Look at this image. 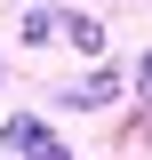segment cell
<instances>
[{
  "instance_id": "3957f363",
  "label": "cell",
  "mask_w": 152,
  "mask_h": 160,
  "mask_svg": "<svg viewBox=\"0 0 152 160\" xmlns=\"http://www.w3.org/2000/svg\"><path fill=\"white\" fill-rule=\"evenodd\" d=\"M64 40H72L80 56H96V48H104V24L96 16H64Z\"/></svg>"
},
{
  "instance_id": "277c9868",
  "label": "cell",
  "mask_w": 152,
  "mask_h": 160,
  "mask_svg": "<svg viewBox=\"0 0 152 160\" xmlns=\"http://www.w3.org/2000/svg\"><path fill=\"white\" fill-rule=\"evenodd\" d=\"M24 40H56V8H48V0H32V8H24V24H16Z\"/></svg>"
},
{
  "instance_id": "5b68a950",
  "label": "cell",
  "mask_w": 152,
  "mask_h": 160,
  "mask_svg": "<svg viewBox=\"0 0 152 160\" xmlns=\"http://www.w3.org/2000/svg\"><path fill=\"white\" fill-rule=\"evenodd\" d=\"M136 96L152 104V48H144V56H136Z\"/></svg>"
},
{
  "instance_id": "6da1fadb",
  "label": "cell",
  "mask_w": 152,
  "mask_h": 160,
  "mask_svg": "<svg viewBox=\"0 0 152 160\" xmlns=\"http://www.w3.org/2000/svg\"><path fill=\"white\" fill-rule=\"evenodd\" d=\"M0 144H16V160H72V144H64L40 112H8L0 120Z\"/></svg>"
},
{
  "instance_id": "7a4b0ae2",
  "label": "cell",
  "mask_w": 152,
  "mask_h": 160,
  "mask_svg": "<svg viewBox=\"0 0 152 160\" xmlns=\"http://www.w3.org/2000/svg\"><path fill=\"white\" fill-rule=\"evenodd\" d=\"M120 88H128V80H120L112 64H88L80 80H56V96H64V112H104V104H120Z\"/></svg>"
}]
</instances>
